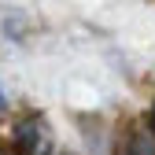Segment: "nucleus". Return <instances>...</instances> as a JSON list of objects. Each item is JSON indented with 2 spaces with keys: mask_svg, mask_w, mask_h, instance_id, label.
<instances>
[{
  "mask_svg": "<svg viewBox=\"0 0 155 155\" xmlns=\"http://www.w3.org/2000/svg\"><path fill=\"white\" fill-rule=\"evenodd\" d=\"M45 144V129H41V118H22L11 133V148L15 155H37Z\"/></svg>",
  "mask_w": 155,
  "mask_h": 155,
  "instance_id": "nucleus-1",
  "label": "nucleus"
},
{
  "mask_svg": "<svg viewBox=\"0 0 155 155\" xmlns=\"http://www.w3.org/2000/svg\"><path fill=\"white\" fill-rule=\"evenodd\" d=\"M122 155H155V137H151V133L133 129L129 137H126V148H122Z\"/></svg>",
  "mask_w": 155,
  "mask_h": 155,
  "instance_id": "nucleus-2",
  "label": "nucleus"
},
{
  "mask_svg": "<svg viewBox=\"0 0 155 155\" xmlns=\"http://www.w3.org/2000/svg\"><path fill=\"white\" fill-rule=\"evenodd\" d=\"M148 122H151V137H155V104H151V114H148Z\"/></svg>",
  "mask_w": 155,
  "mask_h": 155,
  "instance_id": "nucleus-3",
  "label": "nucleus"
},
{
  "mask_svg": "<svg viewBox=\"0 0 155 155\" xmlns=\"http://www.w3.org/2000/svg\"><path fill=\"white\" fill-rule=\"evenodd\" d=\"M4 107H8V100H4V89H0V111H4Z\"/></svg>",
  "mask_w": 155,
  "mask_h": 155,
  "instance_id": "nucleus-4",
  "label": "nucleus"
}]
</instances>
